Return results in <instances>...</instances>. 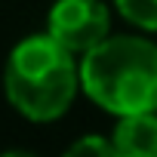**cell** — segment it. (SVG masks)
Wrapping results in <instances>:
<instances>
[{
    "mask_svg": "<svg viewBox=\"0 0 157 157\" xmlns=\"http://www.w3.org/2000/svg\"><path fill=\"white\" fill-rule=\"evenodd\" d=\"M3 93L31 123H56L68 114L80 86V62L49 31L22 37L3 65Z\"/></svg>",
    "mask_w": 157,
    "mask_h": 157,
    "instance_id": "6da1fadb",
    "label": "cell"
},
{
    "mask_svg": "<svg viewBox=\"0 0 157 157\" xmlns=\"http://www.w3.org/2000/svg\"><path fill=\"white\" fill-rule=\"evenodd\" d=\"M83 96L114 117L157 111V40L111 34L80 56Z\"/></svg>",
    "mask_w": 157,
    "mask_h": 157,
    "instance_id": "7a4b0ae2",
    "label": "cell"
},
{
    "mask_svg": "<svg viewBox=\"0 0 157 157\" xmlns=\"http://www.w3.org/2000/svg\"><path fill=\"white\" fill-rule=\"evenodd\" d=\"M46 31L74 56H83L111 37V10L102 0H56L46 13Z\"/></svg>",
    "mask_w": 157,
    "mask_h": 157,
    "instance_id": "3957f363",
    "label": "cell"
},
{
    "mask_svg": "<svg viewBox=\"0 0 157 157\" xmlns=\"http://www.w3.org/2000/svg\"><path fill=\"white\" fill-rule=\"evenodd\" d=\"M108 139L120 157H157V111L117 117Z\"/></svg>",
    "mask_w": 157,
    "mask_h": 157,
    "instance_id": "277c9868",
    "label": "cell"
},
{
    "mask_svg": "<svg viewBox=\"0 0 157 157\" xmlns=\"http://www.w3.org/2000/svg\"><path fill=\"white\" fill-rule=\"evenodd\" d=\"M114 10L142 34H157V0H114Z\"/></svg>",
    "mask_w": 157,
    "mask_h": 157,
    "instance_id": "5b68a950",
    "label": "cell"
},
{
    "mask_svg": "<svg viewBox=\"0 0 157 157\" xmlns=\"http://www.w3.org/2000/svg\"><path fill=\"white\" fill-rule=\"evenodd\" d=\"M62 157H120V154L114 151L111 139L93 132V136H80L74 145H68Z\"/></svg>",
    "mask_w": 157,
    "mask_h": 157,
    "instance_id": "8992f818",
    "label": "cell"
},
{
    "mask_svg": "<svg viewBox=\"0 0 157 157\" xmlns=\"http://www.w3.org/2000/svg\"><path fill=\"white\" fill-rule=\"evenodd\" d=\"M0 157H37V154H31V151H25V148H13V151H3Z\"/></svg>",
    "mask_w": 157,
    "mask_h": 157,
    "instance_id": "52a82bcc",
    "label": "cell"
}]
</instances>
